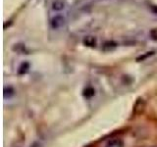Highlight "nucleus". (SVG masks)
Returning <instances> with one entry per match:
<instances>
[{
    "label": "nucleus",
    "instance_id": "f257e3e1",
    "mask_svg": "<svg viewBox=\"0 0 157 147\" xmlns=\"http://www.w3.org/2000/svg\"><path fill=\"white\" fill-rule=\"evenodd\" d=\"M66 20L62 15H55L50 21V27L53 29H59L65 26Z\"/></svg>",
    "mask_w": 157,
    "mask_h": 147
},
{
    "label": "nucleus",
    "instance_id": "f03ea898",
    "mask_svg": "<svg viewBox=\"0 0 157 147\" xmlns=\"http://www.w3.org/2000/svg\"><path fill=\"white\" fill-rule=\"evenodd\" d=\"M52 10L54 11H61L65 8V2L63 0H54L52 2Z\"/></svg>",
    "mask_w": 157,
    "mask_h": 147
},
{
    "label": "nucleus",
    "instance_id": "7ed1b4c3",
    "mask_svg": "<svg viewBox=\"0 0 157 147\" xmlns=\"http://www.w3.org/2000/svg\"><path fill=\"white\" fill-rule=\"evenodd\" d=\"M105 147H124V144L120 138H113L107 142Z\"/></svg>",
    "mask_w": 157,
    "mask_h": 147
},
{
    "label": "nucleus",
    "instance_id": "20e7f679",
    "mask_svg": "<svg viewBox=\"0 0 157 147\" xmlns=\"http://www.w3.org/2000/svg\"><path fill=\"white\" fill-rule=\"evenodd\" d=\"M83 44L90 47H94L96 45V38L92 36H87L83 38Z\"/></svg>",
    "mask_w": 157,
    "mask_h": 147
},
{
    "label": "nucleus",
    "instance_id": "39448f33",
    "mask_svg": "<svg viewBox=\"0 0 157 147\" xmlns=\"http://www.w3.org/2000/svg\"><path fill=\"white\" fill-rule=\"evenodd\" d=\"M29 63H27V62H25V63H23L22 65H21V67H20V70H19V73L20 74H25L26 73L28 70H29Z\"/></svg>",
    "mask_w": 157,
    "mask_h": 147
},
{
    "label": "nucleus",
    "instance_id": "423d86ee",
    "mask_svg": "<svg viewBox=\"0 0 157 147\" xmlns=\"http://www.w3.org/2000/svg\"><path fill=\"white\" fill-rule=\"evenodd\" d=\"M117 46V43L116 42H114V41H107V42H105L104 43V49H106L107 47H109L110 49H111V47H113V48H115Z\"/></svg>",
    "mask_w": 157,
    "mask_h": 147
},
{
    "label": "nucleus",
    "instance_id": "0eeeda50",
    "mask_svg": "<svg viewBox=\"0 0 157 147\" xmlns=\"http://www.w3.org/2000/svg\"><path fill=\"white\" fill-rule=\"evenodd\" d=\"M154 54V52H147L146 54H144V55H142V56H140V57H139L136 59L137 61H140V60H144V59H145V58H147L148 56H151V55H153Z\"/></svg>",
    "mask_w": 157,
    "mask_h": 147
},
{
    "label": "nucleus",
    "instance_id": "6e6552de",
    "mask_svg": "<svg viewBox=\"0 0 157 147\" xmlns=\"http://www.w3.org/2000/svg\"><path fill=\"white\" fill-rule=\"evenodd\" d=\"M149 8L154 14H157V6H156V5H152L151 4V5H149Z\"/></svg>",
    "mask_w": 157,
    "mask_h": 147
},
{
    "label": "nucleus",
    "instance_id": "1a4fd4ad",
    "mask_svg": "<svg viewBox=\"0 0 157 147\" xmlns=\"http://www.w3.org/2000/svg\"><path fill=\"white\" fill-rule=\"evenodd\" d=\"M152 147H157V146H152Z\"/></svg>",
    "mask_w": 157,
    "mask_h": 147
}]
</instances>
